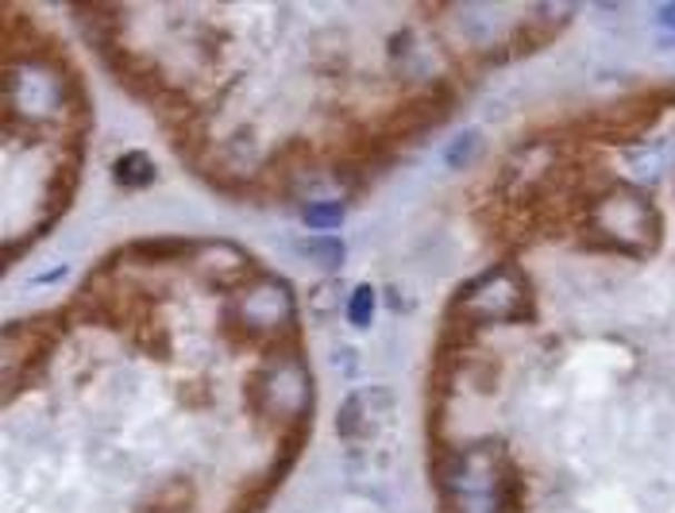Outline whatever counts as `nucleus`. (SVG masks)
Returning a JSON list of instances; mask_svg holds the SVG:
<instances>
[{
  "mask_svg": "<svg viewBox=\"0 0 675 513\" xmlns=\"http://www.w3.org/2000/svg\"><path fill=\"white\" fill-rule=\"evenodd\" d=\"M436 486L448 513H522L525 475L509 460L506 441L479 436L436 456Z\"/></svg>",
  "mask_w": 675,
  "mask_h": 513,
  "instance_id": "nucleus-1",
  "label": "nucleus"
},
{
  "mask_svg": "<svg viewBox=\"0 0 675 513\" xmlns=\"http://www.w3.org/2000/svg\"><path fill=\"white\" fill-rule=\"evenodd\" d=\"M583 244L617 255H645L661 244V213L641 189L617 186L583 201Z\"/></svg>",
  "mask_w": 675,
  "mask_h": 513,
  "instance_id": "nucleus-2",
  "label": "nucleus"
},
{
  "mask_svg": "<svg viewBox=\"0 0 675 513\" xmlns=\"http://www.w3.org/2000/svg\"><path fill=\"white\" fill-rule=\"evenodd\" d=\"M247 405L275 425L298 428L312 410V375L306 355L294 352V344L270 347V355L247 378Z\"/></svg>",
  "mask_w": 675,
  "mask_h": 513,
  "instance_id": "nucleus-3",
  "label": "nucleus"
},
{
  "mask_svg": "<svg viewBox=\"0 0 675 513\" xmlns=\"http://www.w3.org/2000/svg\"><path fill=\"white\" fill-rule=\"evenodd\" d=\"M225 328L244 344H290L298 333V297L282 278H251L232 289L225 305Z\"/></svg>",
  "mask_w": 675,
  "mask_h": 513,
  "instance_id": "nucleus-4",
  "label": "nucleus"
},
{
  "mask_svg": "<svg viewBox=\"0 0 675 513\" xmlns=\"http://www.w3.org/2000/svg\"><path fill=\"white\" fill-rule=\"evenodd\" d=\"M533 289L525 283L522 267L514 263H494L479 278H471L451 297V325L475 333L479 325H506V320L529 317Z\"/></svg>",
  "mask_w": 675,
  "mask_h": 513,
  "instance_id": "nucleus-5",
  "label": "nucleus"
},
{
  "mask_svg": "<svg viewBox=\"0 0 675 513\" xmlns=\"http://www.w3.org/2000/svg\"><path fill=\"white\" fill-rule=\"evenodd\" d=\"M4 101H8V116L20 109L28 120H39V124H51L59 120L62 112L81 109L78 81L66 70H59V66H51L47 58H23L20 66L8 62Z\"/></svg>",
  "mask_w": 675,
  "mask_h": 513,
  "instance_id": "nucleus-6",
  "label": "nucleus"
},
{
  "mask_svg": "<svg viewBox=\"0 0 675 513\" xmlns=\"http://www.w3.org/2000/svg\"><path fill=\"white\" fill-rule=\"evenodd\" d=\"M390 410H394V394L383 391V386H367V391H356L348 402H344L340 417H336V428H340V436L348 444L370 441V436L390 421Z\"/></svg>",
  "mask_w": 675,
  "mask_h": 513,
  "instance_id": "nucleus-7",
  "label": "nucleus"
},
{
  "mask_svg": "<svg viewBox=\"0 0 675 513\" xmlns=\"http://www.w3.org/2000/svg\"><path fill=\"white\" fill-rule=\"evenodd\" d=\"M193 263L201 270V278H209L212 286H247L255 278V263L244 247L232 244H193Z\"/></svg>",
  "mask_w": 675,
  "mask_h": 513,
  "instance_id": "nucleus-8",
  "label": "nucleus"
},
{
  "mask_svg": "<svg viewBox=\"0 0 675 513\" xmlns=\"http://www.w3.org/2000/svg\"><path fill=\"white\" fill-rule=\"evenodd\" d=\"M112 178H117L120 189H147L155 181V162L147 151H128L117 159L112 167Z\"/></svg>",
  "mask_w": 675,
  "mask_h": 513,
  "instance_id": "nucleus-9",
  "label": "nucleus"
},
{
  "mask_svg": "<svg viewBox=\"0 0 675 513\" xmlns=\"http://www.w3.org/2000/svg\"><path fill=\"white\" fill-rule=\"evenodd\" d=\"M189 502H193V491L186 479H170L159 494L147 499V506H139V513H189Z\"/></svg>",
  "mask_w": 675,
  "mask_h": 513,
  "instance_id": "nucleus-10",
  "label": "nucleus"
},
{
  "mask_svg": "<svg viewBox=\"0 0 675 513\" xmlns=\"http://www.w3.org/2000/svg\"><path fill=\"white\" fill-rule=\"evenodd\" d=\"M128 251H143L139 259H175L178 251H193L189 239H178V236H162V239H139L131 244Z\"/></svg>",
  "mask_w": 675,
  "mask_h": 513,
  "instance_id": "nucleus-11",
  "label": "nucleus"
},
{
  "mask_svg": "<svg viewBox=\"0 0 675 513\" xmlns=\"http://www.w3.org/2000/svg\"><path fill=\"white\" fill-rule=\"evenodd\" d=\"M301 251L309 255L317 267H325V270H336L344 263V244L340 239H332V236H325V239H306L301 244Z\"/></svg>",
  "mask_w": 675,
  "mask_h": 513,
  "instance_id": "nucleus-12",
  "label": "nucleus"
},
{
  "mask_svg": "<svg viewBox=\"0 0 675 513\" xmlns=\"http://www.w3.org/2000/svg\"><path fill=\"white\" fill-rule=\"evenodd\" d=\"M479 151H483V136L467 128V131H459V136L451 139L444 159H448L451 167H467V162H475V155H479Z\"/></svg>",
  "mask_w": 675,
  "mask_h": 513,
  "instance_id": "nucleus-13",
  "label": "nucleus"
},
{
  "mask_svg": "<svg viewBox=\"0 0 675 513\" xmlns=\"http://www.w3.org/2000/svg\"><path fill=\"white\" fill-rule=\"evenodd\" d=\"M301 217H306L309 228L328 231V228H336L344 220V205L340 201H312V205L301 209Z\"/></svg>",
  "mask_w": 675,
  "mask_h": 513,
  "instance_id": "nucleus-14",
  "label": "nucleus"
},
{
  "mask_svg": "<svg viewBox=\"0 0 675 513\" xmlns=\"http://www.w3.org/2000/svg\"><path fill=\"white\" fill-rule=\"evenodd\" d=\"M348 320L356 328H367L375 320V289L370 286H356L348 297Z\"/></svg>",
  "mask_w": 675,
  "mask_h": 513,
  "instance_id": "nucleus-15",
  "label": "nucleus"
},
{
  "mask_svg": "<svg viewBox=\"0 0 675 513\" xmlns=\"http://www.w3.org/2000/svg\"><path fill=\"white\" fill-rule=\"evenodd\" d=\"M661 23H664V28L675 31V4H664V8H661Z\"/></svg>",
  "mask_w": 675,
  "mask_h": 513,
  "instance_id": "nucleus-16",
  "label": "nucleus"
}]
</instances>
